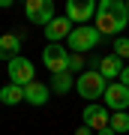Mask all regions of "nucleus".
I'll return each mask as SVG.
<instances>
[{
    "mask_svg": "<svg viewBox=\"0 0 129 135\" xmlns=\"http://www.w3.org/2000/svg\"><path fill=\"white\" fill-rule=\"evenodd\" d=\"M114 54L120 60H129V39H123V36L114 39Z\"/></svg>",
    "mask_w": 129,
    "mask_h": 135,
    "instance_id": "17",
    "label": "nucleus"
},
{
    "mask_svg": "<svg viewBox=\"0 0 129 135\" xmlns=\"http://www.w3.org/2000/svg\"><path fill=\"white\" fill-rule=\"evenodd\" d=\"M84 69V54H69V72H81Z\"/></svg>",
    "mask_w": 129,
    "mask_h": 135,
    "instance_id": "18",
    "label": "nucleus"
},
{
    "mask_svg": "<svg viewBox=\"0 0 129 135\" xmlns=\"http://www.w3.org/2000/svg\"><path fill=\"white\" fill-rule=\"evenodd\" d=\"M96 135H117V132H114V129L108 126V129H102V132H96Z\"/></svg>",
    "mask_w": 129,
    "mask_h": 135,
    "instance_id": "21",
    "label": "nucleus"
},
{
    "mask_svg": "<svg viewBox=\"0 0 129 135\" xmlns=\"http://www.w3.org/2000/svg\"><path fill=\"white\" fill-rule=\"evenodd\" d=\"M129 27V12L123 0H99L96 9V30L102 36H120Z\"/></svg>",
    "mask_w": 129,
    "mask_h": 135,
    "instance_id": "1",
    "label": "nucleus"
},
{
    "mask_svg": "<svg viewBox=\"0 0 129 135\" xmlns=\"http://www.w3.org/2000/svg\"><path fill=\"white\" fill-rule=\"evenodd\" d=\"M72 87H75V81H72V72H60V75H51V90L57 93V96L69 93Z\"/></svg>",
    "mask_w": 129,
    "mask_h": 135,
    "instance_id": "15",
    "label": "nucleus"
},
{
    "mask_svg": "<svg viewBox=\"0 0 129 135\" xmlns=\"http://www.w3.org/2000/svg\"><path fill=\"white\" fill-rule=\"evenodd\" d=\"M111 129H114L117 135H126V132H129V114H126V111L111 114Z\"/></svg>",
    "mask_w": 129,
    "mask_h": 135,
    "instance_id": "16",
    "label": "nucleus"
},
{
    "mask_svg": "<svg viewBox=\"0 0 129 135\" xmlns=\"http://www.w3.org/2000/svg\"><path fill=\"white\" fill-rule=\"evenodd\" d=\"M75 135H93V129H90V126H78Z\"/></svg>",
    "mask_w": 129,
    "mask_h": 135,
    "instance_id": "19",
    "label": "nucleus"
},
{
    "mask_svg": "<svg viewBox=\"0 0 129 135\" xmlns=\"http://www.w3.org/2000/svg\"><path fill=\"white\" fill-rule=\"evenodd\" d=\"M24 15H27L33 24H42V30L57 18V15H54V3H51V0H27V3H24Z\"/></svg>",
    "mask_w": 129,
    "mask_h": 135,
    "instance_id": "4",
    "label": "nucleus"
},
{
    "mask_svg": "<svg viewBox=\"0 0 129 135\" xmlns=\"http://www.w3.org/2000/svg\"><path fill=\"white\" fill-rule=\"evenodd\" d=\"M72 30H75V27H72V21L66 18V15H57V18L45 27V39H48V45H60L63 39H69Z\"/></svg>",
    "mask_w": 129,
    "mask_h": 135,
    "instance_id": "10",
    "label": "nucleus"
},
{
    "mask_svg": "<svg viewBox=\"0 0 129 135\" xmlns=\"http://www.w3.org/2000/svg\"><path fill=\"white\" fill-rule=\"evenodd\" d=\"M123 60L117 57V54H105V57L99 60V72L105 75V78H120V72H123Z\"/></svg>",
    "mask_w": 129,
    "mask_h": 135,
    "instance_id": "13",
    "label": "nucleus"
},
{
    "mask_svg": "<svg viewBox=\"0 0 129 135\" xmlns=\"http://www.w3.org/2000/svg\"><path fill=\"white\" fill-rule=\"evenodd\" d=\"M42 63L51 75L69 72V51L60 48V45H48V48H42Z\"/></svg>",
    "mask_w": 129,
    "mask_h": 135,
    "instance_id": "6",
    "label": "nucleus"
},
{
    "mask_svg": "<svg viewBox=\"0 0 129 135\" xmlns=\"http://www.w3.org/2000/svg\"><path fill=\"white\" fill-rule=\"evenodd\" d=\"M120 84H126V87H129V66L123 69V72H120Z\"/></svg>",
    "mask_w": 129,
    "mask_h": 135,
    "instance_id": "20",
    "label": "nucleus"
},
{
    "mask_svg": "<svg viewBox=\"0 0 129 135\" xmlns=\"http://www.w3.org/2000/svg\"><path fill=\"white\" fill-rule=\"evenodd\" d=\"M33 63H30L27 57H15L9 63V84H18V87H27V84H33L36 78H33Z\"/></svg>",
    "mask_w": 129,
    "mask_h": 135,
    "instance_id": "8",
    "label": "nucleus"
},
{
    "mask_svg": "<svg viewBox=\"0 0 129 135\" xmlns=\"http://www.w3.org/2000/svg\"><path fill=\"white\" fill-rule=\"evenodd\" d=\"M126 12H129V3H126Z\"/></svg>",
    "mask_w": 129,
    "mask_h": 135,
    "instance_id": "22",
    "label": "nucleus"
},
{
    "mask_svg": "<svg viewBox=\"0 0 129 135\" xmlns=\"http://www.w3.org/2000/svg\"><path fill=\"white\" fill-rule=\"evenodd\" d=\"M99 39H102V33L96 30V24H84V27H75L69 33V54H84V51H90V48H96L99 45Z\"/></svg>",
    "mask_w": 129,
    "mask_h": 135,
    "instance_id": "3",
    "label": "nucleus"
},
{
    "mask_svg": "<svg viewBox=\"0 0 129 135\" xmlns=\"http://www.w3.org/2000/svg\"><path fill=\"white\" fill-rule=\"evenodd\" d=\"M75 90H78V96L96 102V99L105 96V90H108V78L102 75V72H81V75H78V81H75Z\"/></svg>",
    "mask_w": 129,
    "mask_h": 135,
    "instance_id": "2",
    "label": "nucleus"
},
{
    "mask_svg": "<svg viewBox=\"0 0 129 135\" xmlns=\"http://www.w3.org/2000/svg\"><path fill=\"white\" fill-rule=\"evenodd\" d=\"M0 102L3 105H18V102H24V87H18V84L0 87Z\"/></svg>",
    "mask_w": 129,
    "mask_h": 135,
    "instance_id": "14",
    "label": "nucleus"
},
{
    "mask_svg": "<svg viewBox=\"0 0 129 135\" xmlns=\"http://www.w3.org/2000/svg\"><path fill=\"white\" fill-rule=\"evenodd\" d=\"M21 36H15V33H6V36H0V60H6V63H12L15 57H21Z\"/></svg>",
    "mask_w": 129,
    "mask_h": 135,
    "instance_id": "12",
    "label": "nucleus"
},
{
    "mask_svg": "<svg viewBox=\"0 0 129 135\" xmlns=\"http://www.w3.org/2000/svg\"><path fill=\"white\" fill-rule=\"evenodd\" d=\"M51 99V87L42 84V81H33L24 87V102H30V105H45V102Z\"/></svg>",
    "mask_w": 129,
    "mask_h": 135,
    "instance_id": "11",
    "label": "nucleus"
},
{
    "mask_svg": "<svg viewBox=\"0 0 129 135\" xmlns=\"http://www.w3.org/2000/svg\"><path fill=\"white\" fill-rule=\"evenodd\" d=\"M96 9H99V3H93V0H69L66 3V18L72 24L84 27L90 18H96Z\"/></svg>",
    "mask_w": 129,
    "mask_h": 135,
    "instance_id": "5",
    "label": "nucleus"
},
{
    "mask_svg": "<svg viewBox=\"0 0 129 135\" xmlns=\"http://www.w3.org/2000/svg\"><path fill=\"white\" fill-rule=\"evenodd\" d=\"M81 120H84V126H90L93 132H102V129L111 126V111L105 105H99V102H90V105L84 108Z\"/></svg>",
    "mask_w": 129,
    "mask_h": 135,
    "instance_id": "7",
    "label": "nucleus"
},
{
    "mask_svg": "<svg viewBox=\"0 0 129 135\" xmlns=\"http://www.w3.org/2000/svg\"><path fill=\"white\" fill-rule=\"evenodd\" d=\"M105 108L108 111H126L129 108V87L126 84H120V81H114V84H108V90H105Z\"/></svg>",
    "mask_w": 129,
    "mask_h": 135,
    "instance_id": "9",
    "label": "nucleus"
}]
</instances>
